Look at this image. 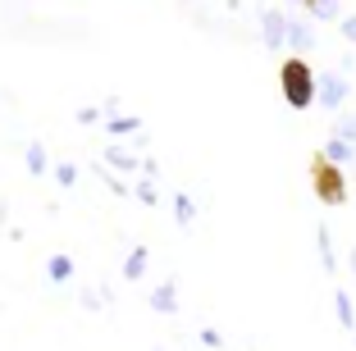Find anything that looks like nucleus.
<instances>
[{"label":"nucleus","mask_w":356,"mask_h":351,"mask_svg":"<svg viewBox=\"0 0 356 351\" xmlns=\"http://www.w3.org/2000/svg\"><path fill=\"white\" fill-rule=\"evenodd\" d=\"M69 274H74V265H69V256H55V260H51V279H55V283H64Z\"/></svg>","instance_id":"obj_3"},{"label":"nucleus","mask_w":356,"mask_h":351,"mask_svg":"<svg viewBox=\"0 0 356 351\" xmlns=\"http://www.w3.org/2000/svg\"><path fill=\"white\" fill-rule=\"evenodd\" d=\"M156 301H160V310H174V306H169V301H174V288H160Z\"/></svg>","instance_id":"obj_8"},{"label":"nucleus","mask_w":356,"mask_h":351,"mask_svg":"<svg viewBox=\"0 0 356 351\" xmlns=\"http://www.w3.org/2000/svg\"><path fill=\"white\" fill-rule=\"evenodd\" d=\"M28 169H32V174H42V146H28Z\"/></svg>","instance_id":"obj_5"},{"label":"nucleus","mask_w":356,"mask_h":351,"mask_svg":"<svg viewBox=\"0 0 356 351\" xmlns=\"http://www.w3.org/2000/svg\"><path fill=\"white\" fill-rule=\"evenodd\" d=\"M142 265H147V251H133V256H128V279H137V274H142Z\"/></svg>","instance_id":"obj_4"},{"label":"nucleus","mask_w":356,"mask_h":351,"mask_svg":"<svg viewBox=\"0 0 356 351\" xmlns=\"http://www.w3.org/2000/svg\"><path fill=\"white\" fill-rule=\"evenodd\" d=\"M279 83H283V96H288L293 110H306V105L315 101V73H311L306 60H283Z\"/></svg>","instance_id":"obj_1"},{"label":"nucleus","mask_w":356,"mask_h":351,"mask_svg":"<svg viewBox=\"0 0 356 351\" xmlns=\"http://www.w3.org/2000/svg\"><path fill=\"white\" fill-rule=\"evenodd\" d=\"M311 183H315V197L325 201V206H343V201H347L343 174H338V165L325 160V155H315V160H311Z\"/></svg>","instance_id":"obj_2"},{"label":"nucleus","mask_w":356,"mask_h":351,"mask_svg":"<svg viewBox=\"0 0 356 351\" xmlns=\"http://www.w3.org/2000/svg\"><path fill=\"white\" fill-rule=\"evenodd\" d=\"M110 165H119V169H133V155H124V151H110Z\"/></svg>","instance_id":"obj_7"},{"label":"nucleus","mask_w":356,"mask_h":351,"mask_svg":"<svg viewBox=\"0 0 356 351\" xmlns=\"http://www.w3.org/2000/svg\"><path fill=\"white\" fill-rule=\"evenodd\" d=\"M133 128H137V119H115V124H110V133H133Z\"/></svg>","instance_id":"obj_6"}]
</instances>
